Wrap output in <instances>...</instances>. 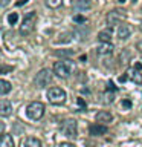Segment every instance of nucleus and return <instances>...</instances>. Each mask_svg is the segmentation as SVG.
Segmentation results:
<instances>
[{
    "label": "nucleus",
    "instance_id": "nucleus-1",
    "mask_svg": "<svg viewBox=\"0 0 142 147\" xmlns=\"http://www.w3.org/2000/svg\"><path fill=\"white\" fill-rule=\"evenodd\" d=\"M73 69H75V64L70 60H60L54 64V74L60 78H69L73 74Z\"/></svg>",
    "mask_w": 142,
    "mask_h": 147
},
{
    "label": "nucleus",
    "instance_id": "nucleus-2",
    "mask_svg": "<svg viewBox=\"0 0 142 147\" xmlns=\"http://www.w3.org/2000/svg\"><path fill=\"white\" fill-rule=\"evenodd\" d=\"M35 23H37V12H34V11L27 12L26 16H25V18H23V22H21L20 34L21 35H29L31 32L34 31Z\"/></svg>",
    "mask_w": 142,
    "mask_h": 147
},
{
    "label": "nucleus",
    "instance_id": "nucleus-3",
    "mask_svg": "<svg viewBox=\"0 0 142 147\" xmlns=\"http://www.w3.org/2000/svg\"><path fill=\"white\" fill-rule=\"evenodd\" d=\"M26 115H27V118L34 119V121L43 118V115H44V104L40 103V101H32V103L26 107Z\"/></svg>",
    "mask_w": 142,
    "mask_h": 147
},
{
    "label": "nucleus",
    "instance_id": "nucleus-4",
    "mask_svg": "<svg viewBox=\"0 0 142 147\" xmlns=\"http://www.w3.org/2000/svg\"><path fill=\"white\" fill-rule=\"evenodd\" d=\"M60 130H61V133L66 138H76V135H78V124H76L75 119H72V118L64 119V121L61 123Z\"/></svg>",
    "mask_w": 142,
    "mask_h": 147
},
{
    "label": "nucleus",
    "instance_id": "nucleus-5",
    "mask_svg": "<svg viewBox=\"0 0 142 147\" xmlns=\"http://www.w3.org/2000/svg\"><path fill=\"white\" fill-rule=\"evenodd\" d=\"M66 98H67L66 90L61 89V87H50L48 90V100L52 104H63Z\"/></svg>",
    "mask_w": 142,
    "mask_h": 147
},
{
    "label": "nucleus",
    "instance_id": "nucleus-6",
    "mask_svg": "<svg viewBox=\"0 0 142 147\" xmlns=\"http://www.w3.org/2000/svg\"><path fill=\"white\" fill-rule=\"evenodd\" d=\"M50 83H52V72L49 69H41L35 77V86L40 87V89H44Z\"/></svg>",
    "mask_w": 142,
    "mask_h": 147
},
{
    "label": "nucleus",
    "instance_id": "nucleus-7",
    "mask_svg": "<svg viewBox=\"0 0 142 147\" xmlns=\"http://www.w3.org/2000/svg\"><path fill=\"white\" fill-rule=\"evenodd\" d=\"M125 11H121V9H113L107 14V25L109 26H115V25H119L124 18H125Z\"/></svg>",
    "mask_w": 142,
    "mask_h": 147
},
{
    "label": "nucleus",
    "instance_id": "nucleus-8",
    "mask_svg": "<svg viewBox=\"0 0 142 147\" xmlns=\"http://www.w3.org/2000/svg\"><path fill=\"white\" fill-rule=\"evenodd\" d=\"M96 52L99 55H109L113 52V45L110 41H101V43L96 46Z\"/></svg>",
    "mask_w": 142,
    "mask_h": 147
},
{
    "label": "nucleus",
    "instance_id": "nucleus-9",
    "mask_svg": "<svg viewBox=\"0 0 142 147\" xmlns=\"http://www.w3.org/2000/svg\"><path fill=\"white\" fill-rule=\"evenodd\" d=\"M131 26L130 25H127V23H124V25H119V28H118V37L121 40H127L128 37L131 35Z\"/></svg>",
    "mask_w": 142,
    "mask_h": 147
},
{
    "label": "nucleus",
    "instance_id": "nucleus-10",
    "mask_svg": "<svg viewBox=\"0 0 142 147\" xmlns=\"http://www.w3.org/2000/svg\"><path fill=\"white\" fill-rule=\"evenodd\" d=\"M12 113V103L8 100H2L0 103V115L2 117H9Z\"/></svg>",
    "mask_w": 142,
    "mask_h": 147
},
{
    "label": "nucleus",
    "instance_id": "nucleus-11",
    "mask_svg": "<svg viewBox=\"0 0 142 147\" xmlns=\"http://www.w3.org/2000/svg\"><path fill=\"white\" fill-rule=\"evenodd\" d=\"M96 121L98 123H102V124H107V123H112L113 121V115L107 112V110H101V112L96 113Z\"/></svg>",
    "mask_w": 142,
    "mask_h": 147
},
{
    "label": "nucleus",
    "instance_id": "nucleus-12",
    "mask_svg": "<svg viewBox=\"0 0 142 147\" xmlns=\"http://www.w3.org/2000/svg\"><path fill=\"white\" fill-rule=\"evenodd\" d=\"M21 147H41V141L34 136H26L21 140Z\"/></svg>",
    "mask_w": 142,
    "mask_h": 147
},
{
    "label": "nucleus",
    "instance_id": "nucleus-13",
    "mask_svg": "<svg viewBox=\"0 0 142 147\" xmlns=\"http://www.w3.org/2000/svg\"><path fill=\"white\" fill-rule=\"evenodd\" d=\"M107 133V127L101 124H92L90 126V135H105Z\"/></svg>",
    "mask_w": 142,
    "mask_h": 147
},
{
    "label": "nucleus",
    "instance_id": "nucleus-14",
    "mask_svg": "<svg viewBox=\"0 0 142 147\" xmlns=\"http://www.w3.org/2000/svg\"><path fill=\"white\" fill-rule=\"evenodd\" d=\"M98 40L99 41H110L112 40V29H104V31H101L99 34H98Z\"/></svg>",
    "mask_w": 142,
    "mask_h": 147
},
{
    "label": "nucleus",
    "instance_id": "nucleus-15",
    "mask_svg": "<svg viewBox=\"0 0 142 147\" xmlns=\"http://www.w3.org/2000/svg\"><path fill=\"white\" fill-rule=\"evenodd\" d=\"M12 89V84L6 80H0V94L2 95H6L9 90Z\"/></svg>",
    "mask_w": 142,
    "mask_h": 147
},
{
    "label": "nucleus",
    "instance_id": "nucleus-16",
    "mask_svg": "<svg viewBox=\"0 0 142 147\" xmlns=\"http://www.w3.org/2000/svg\"><path fill=\"white\" fill-rule=\"evenodd\" d=\"M2 147H15V146H14V140H12L11 135H8V133H3Z\"/></svg>",
    "mask_w": 142,
    "mask_h": 147
},
{
    "label": "nucleus",
    "instance_id": "nucleus-17",
    "mask_svg": "<svg viewBox=\"0 0 142 147\" xmlns=\"http://www.w3.org/2000/svg\"><path fill=\"white\" fill-rule=\"evenodd\" d=\"M75 6L78 9H86L90 6V0H76L75 2Z\"/></svg>",
    "mask_w": 142,
    "mask_h": 147
},
{
    "label": "nucleus",
    "instance_id": "nucleus-18",
    "mask_svg": "<svg viewBox=\"0 0 142 147\" xmlns=\"http://www.w3.org/2000/svg\"><path fill=\"white\" fill-rule=\"evenodd\" d=\"M63 3V0H46V5H48L49 8H60Z\"/></svg>",
    "mask_w": 142,
    "mask_h": 147
},
{
    "label": "nucleus",
    "instance_id": "nucleus-19",
    "mask_svg": "<svg viewBox=\"0 0 142 147\" xmlns=\"http://www.w3.org/2000/svg\"><path fill=\"white\" fill-rule=\"evenodd\" d=\"M17 20H18V14L17 12H11L8 16V23H9V25H15Z\"/></svg>",
    "mask_w": 142,
    "mask_h": 147
},
{
    "label": "nucleus",
    "instance_id": "nucleus-20",
    "mask_svg": "<svg viewBox=\"0 0 142 147\" xmlns=\"http://www.w3.org/2000/svg\"><path fill=\"white\" fill-rule=\"evenodd\" d=\"M73 20L78 22V23H86V18L82 16H75V17H73Z\"/></svg>",
    "mask_w": 142,
    "mask_h": 147
},
{
    "label": "nucleus",
    "instance_id": "nucleus-21",
    "mask_svg": "<svg viewBox=\"0 0 142 147\" xmlns=\"http://www.w3.org/2000/svg\"><path fill=\"white\" fill-rule=\"evenodd\" d=\"M60 147H76L75 144H73V142H61V144H60Z\"/></svg>",
    "mask_w": 142,
    "mask_h": 147
},
{
    "label": "nucleus",
    "instance_id": "nucleus-22",
    "mask_svg": "<svg viewBox=\"0 0 142 147\" xmlns=\"http://www.w3.org/2000/svg\"><path fill=\"white\" fill-rule=\"evenodd\" d=\"M136 49H137V52H139V54H142V40H141V41H137Z\"/></svg>",
    "mask_w": 142,
    "mask_h": 147
},
{
    "label": "nucleus",
    "instance_id": "nucleus-23",
    "mask_svg": "<svg viewBox=\"0 0 142 147\" xmlns=\"http://www.w3.org/2000/svg\"><path fill=\"white\" fill-rule=\"evenodd\" d=\"M25 3H27V0H20V2H17L18 6H21V5H25Z\"/></svg>",
    "mask_w": 142,
    "mask_h": 147
},
{
    "label": "nucleus",
    "instance_id": "nucleus-24",
    "mask_svg": "<svg viewBox=\"0 0 142 147\" xmlns=\"http://www.w3.org/2000/svg\"><path fill=\"white\" fill-rule=\"evenodd\" d=\"M8 3H9V0H2V6H6Z\"/></svg>",
    "mask_w": 142,
    "mask_h": 147
},
{
    "label": "nucleus",
    "instance_id": "nucleus-25",
    "mask_svg": "<svg viewBox=\"0 0 142 147\" xmlns=\"http://www.w3.org/2000/svg\"><path fill=\"white\" fill-rule=\"evenodd\" d=\"M139 29L142 31V20H141V25H139Z\"/></svg>",
    "mask_w": 142,
    "mask_h": 147
},
{
    "label": "nucleus",
    "instance_id": "nucleus-26",
    "mask_svg": "<svg viewBox=\"0 0 142 147\" xmlns=\"http://www.w3.org/2000/svg\"><path fill=\"white\" fill-rule=\"evenodd\" d=\"M118 2H119V3H124V2H125V0H118Z\"/></svg>",
    "mask_w": 142,
    "mask_h": 147
}]
</instances>
